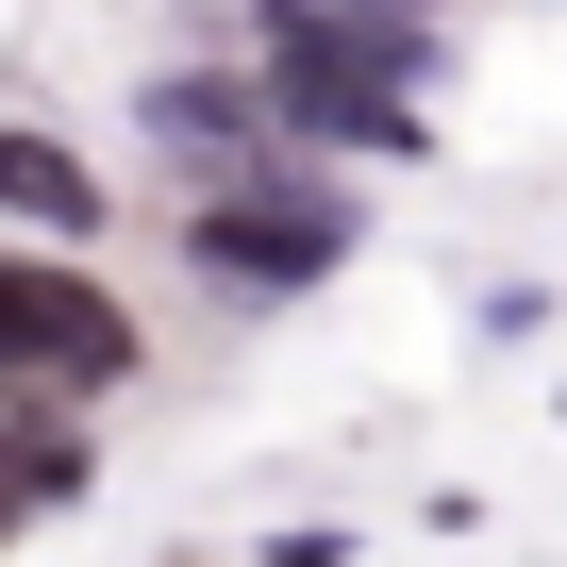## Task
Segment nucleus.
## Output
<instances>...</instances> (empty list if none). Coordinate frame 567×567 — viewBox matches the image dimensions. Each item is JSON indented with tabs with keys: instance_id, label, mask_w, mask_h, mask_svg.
<instances>
[{
	"instance_id": "3",
	"label": "nucleus",
	"mask_w": 567,
	"mask_h": 567,
	"mask_svg": "<svg viewBox=\"0 0 567 567\" xmlns=\"http://www.w3.org/2000/svg\"><path fill=\"white\" fill-rule=\"evenodd\" d=\"M134 301L84 267V250H34V234H0V401H101L134 384Z\"/></svg>"
},
{
	"instance_id": "8",
	"label": "nucleus",
	"mask_w": 567,
	"mask_h": 567,
	"mask_svg": "<svg viewBox=\"0 0 567 567\" xmlns=\"http://www.w3.org/2000/svg\"><path fill=\"white\" fill-rule=\"evenodd\" d=\"M550 417H567V401H550Z\"/></svg>"
},
{
	"instance_id": "2",
	"label": "nucleus",
	"mask_w": 567,
	"mask_h": 567,
	"mask_svg": "<svg viewBox=\"0 0 567 567\" xmlns=\"http://www.w3.org/2000/svg\"><path fill=\"white\" fill-rule=\"evenodd\" d=\"M351 250H368V200L334 167H250V184L184 200V267L234 284V301H301V284H334Z\"/></svg>"
},
{
	"instance_id": "7",
	"label": "nucleus",
	"mask_w": 567,
	"mask_h": 567,
	"mask_svg": "<svg viewBox=\"0 0 567 567\" xmlns=\"http://www.w3.org/2000/svg\"><path fill=\"white\" fill-rule=\"evenodd\" d=\"M401 18H417V0H401Z\"/></svg>"
},
{
	"instance_id": "4",
	"label": "nucleus",
	"mask_w": 567,
	"mask_h": 567,
	"mask_svg": "<svg viewBox=\"0 0 567 567\" xmlns=\"http://www.w3.org/2000/svg\"><path fill=\"white\" fill-rule=\"evenodd\" d=\"M134 134L167 151V184H184V200H200V184L284 167V117H267V84H250V68H151V84H134Z\"/></svg>"
},
{
	"instance_id": "1",
	"label": "nucleus",
	"mask_w": 567,
	"mask_h": 567,
	"mask_svg": "<svg viewBox=\"0 0 567 567\" xmlns=\"http://www.w3.org/2000/svg\"><path fill=\"white\" fill-rule=\"evenodd\" d=\"M250 84H267L284 134H318L351 167H417L434 151V117H417L434 34L401 0H250Z\"/></svg>"
},
{
	"instance_id": "6",
	"label": "nucleus",
	"mask_w": 567,
	"mask_h": 567,
	"mask_svg": "<svg viewBox=\"0 0 567 567\" xmlns=\"http://www.w3.org/2000/svg\"><path fill=\"white\" fill-rule=\"evenodd\" d=\"M0 234H34V250H84L101 234V167L34 117H0Z\"/></svg>"
},
{
	"instance_id": "5",
	"label": "nucleus",
	"mask_w": 567,
	"mask_h": 567,
	"mask_svg": "<svg viewBox=\"0 0 567 567\" xmlns=\"http://www.w3.org/2000/svg\"><path fill=\"white\" fill-rule=\"evenodd\" d=\"M84 484H101V451H84L68 401H0V550H18L34 517H68Z\"/></svg>"
}]
</instances>
